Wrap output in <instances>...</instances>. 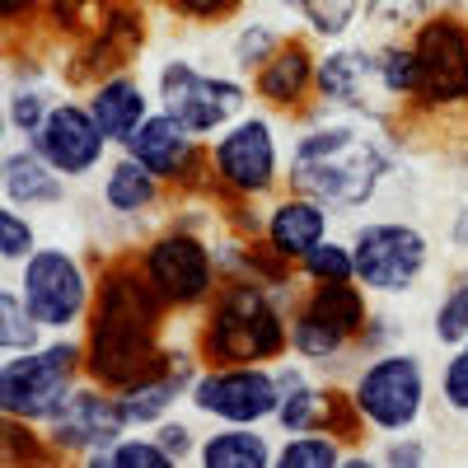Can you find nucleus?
Instances as JSON below:
<instances>
[{
	"mask_svg": "<svg viewBox=\"0 0 468 468\" xmlns=\"http://www.w3.org/2000/svg\"><path fill=\"white\" fill-rule=\"evenodd\" d=\"M399 160L403 145L388 132V122L319 108L291 141L286 183L319 197L328 211H366L399 174Z\"/></svg>",
	"mask_w": 468,
	"mask_h": 468,
	"instance_id": "f257e3e1",
	"label": "nucleus"
},
{
	"mask_svg": "<svg viewBox=\"0 0 468 468\" xmlns=\"http://www.w3.org/2000/svg\"><path fill=\"white\" fill-rule=\"evenodd\" d=\"M165 319L169 304L145 282L141 258L108 262L85 319V375L103 388H127L141 375L160 370L169 351Z\"/></svg>",
	"mask_w": 468,
	"mask_h": 468,
	"instance_id": "f03ea898",
	"label": "nucleus"
},
{
	"mask_svg": "<svg viewBox=\"0 0 468 468\" xmlns=\"http://www.w3.org/2000/svg\"><path fill=\"white\" fill-rule=\"evenodd\" d=\"M295 304V282L267 286L258 277H225L202 309L197 333H192L202 366H267L286 356Z\"/></svg>",
	"mask_w": 468,
	"mask_h": 468,
	"instance_id": "7ed1b4c3",
	"label": "nucleus"
},
{
	"mask_svg": "<svg viewBox=\"0 0 468 468\" xmlns=\"http://www.w3.org/2000/svg\"><path fill=\"white\" fill-rule=\"evenodd\" d=\"M80 379H90L85 337L52 333V342L0 356V412L15 421H28V426H43L70 399V388Z\"/></svg>",
	"mask_w": 468,
	"mask_h": 468,
	"instance_id": "20e7f679",
	"label": "nucleus"
},
{
	"mask_svg": "<svg viewBox=\"0 0 468 468\" xmlns=\"http://www.w3.org/2000/svg\"><path fill=\"white\" fill-rule=\"evenodd\" d=\"M141 271H145V282L154 286V295L169 304V314H202L207 300L225 282L220 253L197 229V220L165 225L141 249Z\"/></svg>",
	"mask_w": 468,
	"mask_h": 468,
	"instance_id": "39448f33",
	"label": "nucleus"
},
{
	"mask_svg": "<svg viewBox=\"0 0 468 468\" xmlns=\"http://www.w3.org/2000/svg\"><path fill=\"white\" fill-rule=\"evenodd\" d=\"M207 160L216 174V192L229 202H258L267 192H277V183L286 178L277 122L253 108L234 117L225 132H216V141L207 145Z\"/></svg>",
	"mask_w": 468,
	"mask_h": 468,
	"instance_id": "423d86ee",
	"label": "nucleus"
},
{
	"mask_svg": "<svg viewBox=\"0 0 468 468\" xmlns=\"http://www.w3.org/2000/svg\"><path fill=\"white\" fill-rule=\"evenodd\" d=\"M154 99H160V108L174 112L187 132L216 136L234 122V117H244L253 108V85L244 75L202 70L187 57H169V61H160V75H154Z\"/></svg>",
	"mask_w": 468,
	"mask_h": 468,
	"instance_id": "0eeeda50",
	"label": "nucleus"
},
{
	"mask_svg": "<svg viewBox=\"0 0 468 468\" xmlns=\"http://www.w3.org/2000/svg\"><path fill=\"white\" fill-rule=\"evenodd\" d=\"M346 394L370 431L403 436L426 412V361L417 351H399V346L370 351V361L356 370Z\"/></svg>",
	"mask_w": 468,
	"mask_h": 468,
	"instance_id": "6e6552de",
	"label": "nucleus"
},
{
	"mask_svg": "<svg viewBox=\"0 0 468 468\" xmlns=\"http://www.w3.org/2000/svg\"><path fill=\"white\" fill-rule=\"evenodd\" d=\"M19 295L28 304V314L43 324L48 333H75L90 319L94 304V277L80 262V253L66 244H37L19 262Z\"/></svg>",
	"mask_w": 468,
	"mask_h": 468,
	"instance_id": "1a4fd4ad",
	"label": "nucleus"
},
{
	"mask_svg": "<svg viewBox=\"0 0 468 468\" xmlns=\"http://www.w3.org/2000/svg\"><path fill=\"white\" fill-rule=\"evenodd\" d=\"M346 244L356 258V286L384 300L408 295L431 267V234L417 220H361Z\"/></svg>",
	"mask_w": 468,
	"mask_h": 468,
	"instance_id": "9d476101",
	"label": "nucleus"
},
{
	"mask_svg": "<svg viewBox=\"0 0 468 468\" xmlns=\"http://www.w3.org/2000/svg\"><path fill=\"white\" fill-rule=\"evenodd\" d=\"M314 99H324V108L333 112H356V117H375V122H388L394 112H403V99L384 80L375 37L370 43H337L319 57Z\"/></svg>",
	"mask_w": 468,
	"mask_h": 468,
	"instance_id": "9b49d317",
	"label": "nucleus"
},
{
	"mask_svg": "<svg viewBox=\"0 0 468 468\" xmlns=\"http://www.w3.org/2000/svg\"><path fill=\"white\" fill-rule=\"evenodd\" d=\"M412 52H417L412 103L426 112L468 108V24L454 10L431 15L421 28H412Z\"/></svg>",
	"mask_w": 468,
	"mask_h": 468,
	"instance_id": "f8f14e48",
	"label": "nucleus"
},
{
	"mask_svg": "<svg viewBox=\"0 0 468 468\" xmlns=\"http://www.w3.org/2000/svg\"><path fill=\"white\" fill-rule=\"evenodd\" d=\"M187 403L216 426H262L277 417L282 379L267 366H202L187 388Z\"/></svg>",
	"mask_w": 468,
	"mask_h": 468,
	"instance_id": "ddd939ff",
	"label": "nucleus"
},
{
	"mask_svg": "<svg viewBox=\"0 0 468 468\" xmlns=\"http://www.w3.org/2000/svg\"><path fill=\"white\" fill-rule=\"evenodd\" d=\"M48 441L52 454H70V459H85L94 450H112L132 431L127 408L117 399V388H103L94 379H80L70 388V399L37 426Z\"/></svg>",
	"mask_w": 468,
	"mask_h": 468,
	"instance_id": "4468645a",
	"label": "nucleus"
},
{
	"mask_svg": "<svg viewBox=\"0 0 468 468\" xmlns=\"http://www.w3.org/2000/svg\"><path fill=\"white\" fill-rule=\"evenodd\" d=\"M122 150L132 154V160H141L154 178H165L169 187H187L192 197H202V192H207V183H197L202 169H211L207 145H202L197 132H187L178 117L165 112V108H154L145 122L127 136Z\"/></svg>",
	"mask_w": 468,
	"mask_h": 468,
	"instance_id": "2eb2a0df",
	"label": "nucleus"
},
{
	"mask_svg": "<svg viewBox=\"0 0 468 468\" xmlns=\"http://www.w3.org/2000/svg\"><path fill=\"white\" fill-rule=\"evenodd\" d=\"M28 145L43 154L61 178H90V174H99L103 154L112 150V141L94 122L90 103H75V99H57V108L48 112V122L37 127V136Z\"/></svg>",
	"mask_w": 468,
	"mask_h": 468,
	"instance_id": "dca6fc26",
	"label": "nucleus"
},
{
	"mask_svg": "<svg viewBox=\"0 0 468 468\" xmlns=\"http://www.w3.org/2000/svg\"><path fill=\"white\" fill-rule=\"evenodd\" d=\"M328 225H333V211L309 197V192H295L291 197H277L262 216V239L277 249L286 262H300L304 253H314L324 239H328Z\"/></svg>",
	"mask_w": 468,
	"mask_h": 468,
	"instance_id": "f3484780",
	"label": "nucleus"
},
{
	"mask_svg": "<svg viewBox=\"0 0 468 468\" xmlns=\"http://www.w3.org/2000/svg\"><path fill=\"white\" fill-rule=\"evenodd\" d=\"M70 178H61L43 154L33 145H10L5 160H0V192H5V202L19 207V211H52L66 202V187Z\"/></svg>",
	"mask_w": 468,
	"mask_h": 468,
	"instance_id": "a211bd4d",
	"label": "nucleus"
},
{
	"mask_svg": "<svg viewBox=\"0 0 468 468\" xmlns=\"http://www.w3.org/2000/svg\"><path fill=\"white\" fill-rule=\"evenodd\" d=\"M85 103H90L94 122L103 127V136H108L117 150H122L127 136H132V132L145 122V117L154 112L145 80H136L132 70H112V75H103V80H94Z\"/></svg>",
	"mask_w": 468,
	"mask_h": 468,
	"instance_id": "6ab92c4d",
	"label": "nucleus"
},
{
	"mask_svg": "<svg viewBox=\"0 0 468 468\" xmlns=\"http://www.w3.org/2000/svg\"><path fill=\"white\" fill-rule=\"evenodd\" d=\"M314 66H319V57L309 52L304 37H286V43L277 48V57L253 75V94L267 108L291 112V108H300L309 94H314Z\"/></svg>",
	"mask_w": 468,
	"mask_h": 468,
	"instance_id": "aec40b11",
	"label": "nucleus"
},
{
	"mask_svg": "<svg viewBox=\"0 0 468 468\" xmlns=\"http://www.w3.org/2000/svg\"><path fill=\"white\" fill-rule=\"evenodd\" d=\"M165 187H169L165 178H154L141 160H132V154L122 150L99 178V202L117 220H141L165 202Z\"/></svg>",
	"mask_w": 468,
	"mask_h": 468,
	"instance_id": "412c9836",
	"label": "nucleus"
},
{
	"mask_svg": "<svg viewBox=\"0 0 468 468\" xmlns=\"http://www.w3.org/2000/svg\"><path fill=\"white\" fill-rule=\"evenodd\" d=\"M277 379H282V403H277V421L286 436L295 431H324V421H328V403H333V388L314 384L309 379V366H277Z\"/></svg>",
	"mask_w": 468,
	"mask_h": 468,
	"instance_id": "4be33fe9",
	"label": "nucleus"
},
{
	"mask_svg": "<svg viewBox=\"0 0 468 468\" xmlns=\"http://www.w3.org/2000/svg\"><path fill=\"white\" fill-rule=\"evenodd\" d=\"M202 468H277V450L258 426H216L197 445Z\"/></svg>",
	"mask_w": 468,
	"mask_h": 468,
	"instance_id": "5701e85b",
	"label": "nucleus"
},
{
	"mask_svg": "<svg viewBox=\"0 0 468 468\" xmlns=\"http://www.w3.org/2000/svg\"><path fill=\"white\" fill-rule=\"evenodd\" d=\"M346 351H351V337H346L337 324H328L324 314H314L304 300L291 309V356H295V361H304V366H328V361L346 356Z\"/></svg>",
	"mask_w": 468,
	"mask_h": 468,
	"instance_id": "b1692460",
	"label": "nucleus"
},
{
	"mask_svg": "<svg viewBox=\"0 0 468 468\" xmlns=\"http://www.w3.org/2000/svg\"><path fill=\"white\" fill-rule=\"evenodd\" d=\"M454 5L459 0H366L361 19H366L370 37H403V33L421 28L431 15H445Z\"/></svg>",
	"mask_w": 468,
	"mask_h": 468,
	"instance_id": "393cba45",
	"label": "nucleus"
},
{
	"mask_svg": "<svg viewBox=\"0 0 468 468\" xmlns=\"http://www.w3.org/2000/svg\"><path fill=\"white\" fill-rule=\"evenodd\" d=\"M277 5L300 19L314 37H324V43H342V37L356 28L366 0H277Z\"/></svg>",
	"mask_w": 468,
	"mask_h": 468,
	"instance_id": "a878e982",
	"label": "nucleus"
},
{
	"mask_svg": "<svg viewBox=\"0 0 468 468\" xmlns=\"http://www.w3.org/2000/svg\"><path fill=\"white\" fill-rule=\"evenodd\" d=\"M282 43H286L282 24H271V19H258V15H253V19H244L239 28L229 33V66L253 80V75H258L271 57H277Z\"/></svg>",
	"mask_w": 468,
	"mask_h": 468,
	"instance_id": "bb28decb",
	"label": "nucleus"
},
{
	"mask_svg": "<svg viewBox=\"0 0 468 468\" xmlns=\"http://www.w3.org/2000/svg\"><path fill=\"white\" fill-rule=\"evenodd\" d=\"M57 108V99H52V90L43 85V80H10V90H5V132L10 136H24V141H33L37 136V127L48 122V112Z\"/></svg>",
	"mask_w": 468,
	"mask_h": 468,
	"instance_id": "cd10ccee",
	"label": "nucleus"
},
{
	"mask_svg": "<svg viewBox=\"0 0 468 468\" xmlns=\"http://www.w3.org/2000/svg\"><path fill=\"white\" fill-rule=\"evenodd\" d=\"M431 342L454 351L459 342H468V271H454L450 286L436 300V314H431Z\"/></svg>",
	"mask_w": 468,
	"mask_h": 468,
	"instance_id": "c85d7f7f",
	"label": "nucleus"
},
{
	"mask_svg": "<svg viewBox=\"0 0 468 468\" xmlns=\"http://www.w3.org/2000/svg\"><path fill=\"white\" fill-rule=\"evenodd\" d=\"M43 333H48V328L28 314L19 286H0V356L37 346V342H43Z\"/></svg>",
	"mask_w": 468,
	"mask_h": 468,
	"instance_id": "c756f323",
	"label": "nucleus"
},
{
	"mask_svg": "<svg viewBox=\"0 0 468 468\" xmlns=\"http://www.w3.org/2000/svg\"><path fill=\"white\" fill-rule=\"evenodd\" d=\"M342 441L333 431H295L277 445V468H337Z\"/></svg>",
	"mask_w": 468,
	"mask_h": 468,
	"instance_id": "7c9ffc66",
	"label": "nucleus"
},
{
	"mask_svg": "<svg viewBox=\"0 0 468 468\" xmlns=\"http://www.w3.org/2000/svg\"><path fill=\"white\" fill-rule=\"evenodd\" d=\"M295 267H300V277L309 286H319V282H356V258H351V244L333 239V234L314 253H304Z\"/></svg>",
	"mask_w": 468,
	"mask_h": 468,
	"instance_id": "2f4dec72",
	"label": "nucleus"
},
{
	"mask_svg": "<svg viewBox=\"0 0 468 468\" xmlns=\"http://www.w3.org/2000/svg\"><path fill=\"white\" fill-rule=\"evenodd\" d=\"M37 249V225L19 211V207H0V262L5 267H19L28 253Z\"/></svg>",
	"mask_w": 468,
	"mask_h": 468,
	"instance_id": "473e14b6",
	"label": "nucleus"
},
{
	"mask_svg": "<svg viewBox=\"0 0 468 468\" xmlns=\"http://www.w3.org/2000/svg\"><path fill=\"white\" fill-rule=\"evenodd\" d=\"M108 468H174V459H169V450L154 441V431L150 436H122L112 450H108Z\"/></svg>",
	"mask_w": 468,
	"mask_h": 468,
	"instance_id": "72a5a7b5",
	"label": "nucleus"
},
{
	"mask_svg": "<svg viewBox=\"0 0 468 468\" xmlns=\"http://www.w3.org/2000/svg\"><path fill=\"white\" fill-rule=\"evenodd\" d=\"M441 403H445L450 417L468 421V342H459L450 351V361L441 370Z\"/></svg>",
	"mask_w": 468,
	"mask_h": 468,
	"instance_id": "f704fd0d",
	"label": "nucleus"
},
{
	"mask_svg": "<svg viewBox=\"0 0 468 468\" xmlns=\"http://www.w3.org/2000/svg\"><path fill=\"white\" fill-rule=\"evenodd\" d=\"M154 441H160V445L169 450L174 468H183V463H197V445H202V436L192 431V426H187L183 417H165L160 426H154Z\"/></svg>",
	"mask_w": 468,
	"mask_h": 468,
	"instance_id": "c9c22d12",
	"label": "nucleus"
},
{
	"mask_svg": "<svg viewBox=\"0 0 468 468\" xmlns=\"http://www.w3.org/2000/svg\"><path fill=\"white\" fill-rule=\"evenodd\" d=\"M165 5L187 24H225L229 15H239L244 0H165Z\"/></svg>",
	"mask_w": 468,
	"mask_h": 468,
	"instance_id": "e433bc0d",
	"label": "nucleus"
},
{
	"mask_svg": "<svg viewBox=\"0 0 468 468\" xmlns=\"http://www.w3.org/2000/svg\"><path fill=\"white\" fill-rule=\"evenodd\" d=\"M379 463L384 468H421V463H431V450H426V441H417L412 431H403L399 441H388Z\"/></svg>",
	"mask_w": 468,
	"mask_h": 468,
	"instance_id": "4c0bfd02",
	"label": "nucleus"
},
{
	"mask_svg": "<svg viewBox=\"0 0 468 468\" xmlns=\"http://www.w3.org/2000/svg\"><path fill=\"white\" fill-rule=\"evenodd\" d=\"M450 244L454 249H468V207H459V216L450 220Z\"/></svg>",
	"mask_w": 468,
	"mask_h": 468,
	"instance_id": "58836bf2",
	"label": "nucleus"
}]
</instances>
